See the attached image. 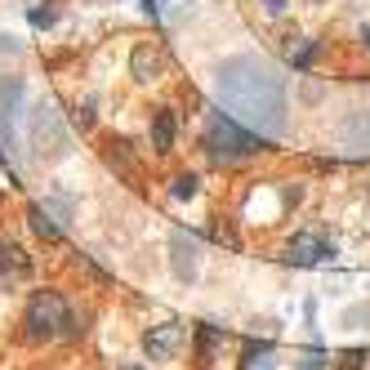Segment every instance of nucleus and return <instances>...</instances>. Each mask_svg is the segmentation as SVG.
I'll return each instance as SVG.
<instances>
[{"label":"nucleus","instance_id":"nucleus-15","mask_svg":"<svg viewBox=\"0 0 370 370\" xmlns=\"http://www.w3.org/2000/svg\"><path fill=\"white\" fill-rule=\"evenodd\" d=\"M170 192H174V201H192L201 192V179L196 174H174L170 179Z\"/></svg>","mask_w":370,"mask_h":370},{"label":"nucleus","instance_id":"nucleus-14","mask_svg":"<svg viewBox=\"0 0 370 370\" xmlns=\"http://www.w3.org/2000/svg\"><path fill=\"white\" fill-rule=\"evenodd\" d=\"M218 339H223V330L210 326V322H201V326H196V357H201V361H210V357H214V348H218Z\"/></svg>","mask_w":370,"mask_h":370},{"label":"nucleus","instance_id":"nucleus-10","mask_svg":"<svg viewBox=\"0 0 370 370\" xmlns=\"http://www.w3.org/2000/svg\"><path fill=\"white\" fill-rule=\"evenodd\" d=\"M339 143L352 147V152L370 157V107H352L339 121Z\"/></svg>","mask_w":370,"mask_h":370},{"label":"nucleus","instance_id":"nucleus-26","mask_svg":"<svg viewBox=\"0 0 370 370\" xmlns=\"http://www.w3.org/2000/svg\"><path fill=\"white\" fill-rule=\"evenodd\" d=\"M121 370H143V366H121Z\"/></svg>","mask_w":370,"mask_h":370},{"label":"nucleus","instance_id":"nucleus-4","mask_svg":"<svg viewBox=\"0 0 370 370\" xmlns=\"http://www.w3.org/2000/svg\"><path fill=\"white\" fill-rule=\"evenodd\" d=\"M27 147L36 161H58L72 152V130H67L63 112L49 103V98H41L36 107L27 112Z\"/></svg>","mask_w":370,"mask_h":370},{"label":"nucleus","instance_id":"nucleus-6","mask_svg":"<svg viewBox=\"0 0 370 370\" xmlns=\"http://www.w3.org/2000/svg\"><path fill=\"white\" fill-rule=\"evenodd\" d=\"M326 259H334V241H326L322 232H295L290 245H285V263L295 268H317Z\"/></svg>","mask_w":370,"mask_h":370},{"label":"nucleus","instance_id":"nucleus-19","mask_svg":"<svg viewBox=\"0 0 370 370\" xmlns=\"http://www.w3.org/2000/svg\"><path fill=\"white\" fill-rule=\"evenodd\" d=\"M361 322H370V304H357V308H348V312H344V326L357 330Z\"/></svg>","mask_w":370,"mask_h":370},{"label":"nucleus","instance_id":"nucleus-17","mask_svg":"<svg viewBox=\"0 0 370 370\" xmlns=\"http://www.w3.org/2000/svg\"><path fill=\"white\" fill-rule=\"evenodd\" d=\"M268 352H273V344H245V352H241V370H255L259 366V357H268Z\"/></svg>","mask_w":370,"mask_h":370},{"label":"nucleus","instance_id":"nucleus-8","mask_svg":"<svg viewBox=\"0 0 370 370\" xmlns=\"http://www.w3.org/2000/svg\"><path fill=\"white\" fill-rule=\"evenodd\" d=\"M27 277H31V255L18 241L0 237V290H14V285H23Z\"/></svg>","mask_w":370,"mask_h":370},{"label":"nucleus","instance_id":"nucleus-20","mask_svg":"<svg viewBox=\"0 0 370 370\" xmlns=\"http://www.w3.org/2000/svg\"><path fill=\"white\" fill-rule=\"evenodd\" d=\"M322 366H326V352H322V348H312V352L299 357V370H322Z\"/></svg>","mask_w":370,"mask_h":370},{"label":"nucleus","instance_id":"nucleus-23","mask_svg":"<svg viewBox=\"0 0 370 370\" xmlns=\"http://www.w3.org/2000/svg\"><path fill=\"white\" fill-rule=\"evenodd\" d=\"M263 9H268V14H273V18H277V14H285V0H263Z\"/></svg>","mask_w":370,"mask_h":370},{"label":"nucleus","instance_id":"nucleus-16","mask_svg":"<svg viewBox=\"0 0 370 370\" xmlns=\"http://www.w3.org/2000/svg\"><path fill=\"white\" fill-rule=\"evenodd\" d=\"M317 54H322V45H317V41H304V45L290 54V67H295V72H308V67L317 63Z\"/></svg>","mask_w":370,"mask_h":370},{"label":"nucleus","instance_id":"nucleus-13","mask_svg":"<svg viewBox=\"0 0 370 370\" xmlns=\"http://www.w3.org/2000/svg\"><path fill=\"white\" fill-rule=\"evenodd\" d=\"M27 218H31V232H36V237H45V241H58L63 237V228L54 223L49 206H41V201H31V206H27Z\"/></svg>","mask_w":370,"mask_h":370},{"label":"nucleus","instance_id":"nucleus-21","mask_svg":"<svg viewBox=\"0 0 370 370\" xmlns=\"http://www.w3.org/2000/svg\"><path fill=\"white\" fill-rule=\"evenodd\" d=\"M31 23H36V27H49V23H54V9H31Z\"/></svg>","mask_w":370,"mask_h":370},{"label":"nucleus","instance_id":"nucleus-12","mask_svg":"<svg viewBox=\"0 0 370 370\" xmlns=\"http://www.w3.org/2000/svg\"><path fill=\"white\" fill-rule=\"evenodd\" d=\"M130 72H134V80H161V72H165V58H161V49L157 45H139L130 54Z\"/></svg>","mask_w":370,"mask_h":370},{"label":"nucleus","instance_id":"nucleus-7","mask_svg":"<svg viewBox=\"0 0 370 370\" xmlns=\"http://www.w3.org/2000/svg\"><path fill=\"white\" fill-rule=\"evenodd\" d=\"M170 268H174V277L183 285H192L201 277V241L192 237V232H170Z\"/></svg>","mask_w":370,"mask_h":370},{"label":"nucleus","instance_id":"nucleus-25","mask_svg":"<svg viewBox=\"0 0 370 370\" xmlns=\"http://www.w3.org/2000/svg\"><path fill=\"white\" fill-rule=\"evenodd\" d=\"M361 45H366V49H370V23H366V27H361Z\"/></svg>","mask_w":370,"mask_h":370},{"label":"nucleus","instance_id":"nucleus-1","mask_svg":"<svg viewBox=\"0 0 370 370\" xmlns=\"http://www.w3.org/2000/svg\"><path fill=\"white\" fill-rule=\"evenodd\" d=\"M214 98L228 116H237L263 139H285L290 130V90L277 63L263 54H232L214 76Z\"/></svg>","mask_w":370,"mask_h":370},{"label":"nucleus","instance_id":"nucleus-3","mask_svg":"<svg viewBox=\"0 0 370 370\" xmlns=\"http://www.w3.org/2000/svg\"><path fill=\"white\" fill-rule=\"evenodd\" d=\"M263 147H268V139H263V134H255L250 125H241L237 116H228L223 107L210 112V121H206V152H210L218 165L245 161V157L263 152Z\"/></svg>","mask_w":370,"mask_h":370},{"label":"nucleus","instance_id":"nucleus-27","mask_svg":"<svg viewBox=\"0 0 370 370\" xmlns=\"http://www.w3.org/2000/svg\"><path fill=\"white\" fill-rule=\"evenodd\" d=\"M0 165H9V161H5V157H0Z\"/></svg>","mask_w":370,"mask_h":370},{"label":"nucleus","instance_id":"nucleus-22","mask_svg":"<svg viewBox=\"0 0 370 370\" xmlns=\"http://www.w3.org/2000/svg\"><path fill=\"white\" fill-rule=\"evenodd\" d=\"M18 49H23V45L14 41V36H0V54H18Z\"/></svg>","mask_w":370,"mask_h":370},{"label":"nucleus","instance_id":"nucleus-18","mask_svg":"<svg viewBox=\"0 0 370 370\" xmlns=\"http://www.w3.org/2000/svg\"><path fill=\"white\" fill-rule=\"evenodd\" d=\"M370 361V348H348V352H339V366L344 370H361Z\"/></svg>","mask_w":370,"mask_h":370},{"label":"nucleus","instance_id":"nucleus-5","mask_svg":"<svg viewBox=\"0 0 370 370\" xmlns=\"http://www.w3.org/2000/svg\"><path fill=\"white\" fill-rule=\"evenodd\" d=\"M27 85L23 76H0V143L18 147V121H23Z\"/></svg>","mask_w":370,"mask_h":370},{"label":"nucleus","instance_id":"nucleus-2","mask_svg":"<svg viewBox=\"0 0 370 370\" xmlns=\"http://www.w3.org/2000/svg\"><path fill=\"white\" fill-rule=\"evenodd\" d=\"M23 334L31 344H54V339H72L80 330L76 317H72V304L58 295V290H36L27 299V312H23Z\"/></svg>","mask_w":370,"mask_h":370},{"label":"nucleus","instance_id":"nucleus-24","mask_svg":"<svg viewBox=\"0 0 370 370\" xmlns=\"http://www.w3.org/2000/svg\"><path fill=\"white\" fill-rule=\"evenodd\" d=\"M304 98H308V103H317V98H322V85H312V80H308V85H304Z\"/></svg>","mask_w":370,"mask_h":370},{"label":"nucleus","instance_id":"nucleus-11","mask_svg":"<svg viewBox=\"0 0 370 370\" xmlns=\"http://www.w3.org/2000/svg\"><path fill=\"white\" fill-rule=\"evenodd\" d=\"M174 134H179L174 107H157V112H152V152H157V157L174 152Z\"/></svg>","mask_w":370,"mask_h":370},{"label":"nucleus","instance_id":"nucleus-9","mask_svg":"<svg viewBox=\"0 0 370 370\" xmlns=\"http://www.w3.org/2000/svg\"><path fill=\"white\" fill-rule=\"evenodd\" d=\"M179 344H183V326L179 322H161V326H152L143 334V352L152 361H170L179 352Z\"/></svg>","mask_w":370,"mask_h":370}]
</instances>
